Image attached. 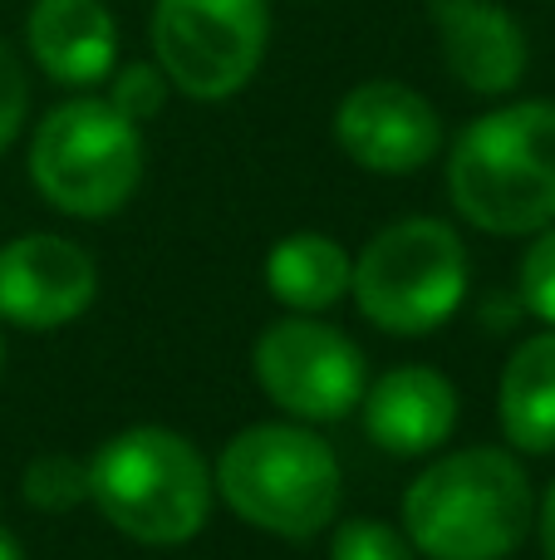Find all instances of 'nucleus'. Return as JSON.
<instances>
[{
	"instance_id": "nucleus-1",
	"label": "nucleus",
	"mask_w": 555,
	"mask_h": 560,
	"mask_svg": "<svg viewBox=\"0 0 555 560\" xmlns=\"http://www.w3.org/2000/svg\"><path fill=\"white\" fill-rule=\"evenodd\" d=\"M536 522L527 467L507 447H462L423 467L403 492L399 526L423 560H507Z\"/></svg>"
},
{
	"instance_id": "nucleus-2",
	"label": "nucleus",
	"mask_w": 555,
	"mask_h": 560,
	"mask_svg": "<svg viewBox=\"0 0 555 560\" xmlns=\"http://www.w3.org/2000/svg\"><path fill=\"white\" fill-rule=\"evenodd\" d=\"M452 212L487 236H536L555 222V104L521 98L472 118L448 148Z\"/></svg>"
},
{
	"instance_id": "nucleus-3",
	"label": "nucleus",
	"mask_w": 555,
	"mask_h": 560,
	"mask_svg": "<svg viewBox=\"0 0 555 560\" xmlns=\"http://www.w3.org/2000/svg\"><path fill=\"white\" fill-rule=\"evenodd\" d=\"M212 467L192 438L138 423L104 438L88 457V502L118 536L138 546H187L212 516Z\"/></svg>"
},
{
	"instance_id": "nucleus-4",
	"label": "nucleus",
	"mask_w": 555,
	"mask_h": 560,
	"mask_svg": "<svg viewBox=\"0 0 555 560\" xmlns=\"http://www.w3.org/2000/svg\"><path fill=\"white\" fill-rule=\"evenodd\" d=\"M212 482L246 526L281 541H315L340 516L344 467L310 423H251L226 438Z\"/></svg>"
},
{
	"instance_id": "nucleus-5",
	"label": "nucleus",
	"mask_w": 555,
	"mask_h": 560,
	"mask_svg": "<svg viewBox=\"0 0 555 560\" xmlns=\"http://www.w3.org/2000/svg\"><path fill=\"white\" fill-rule=\"evenodd\" d=\"M143 124L118 114L108 98L79 94L55 104L29 133V183L55 212L104 222L133 202L143 183Z\"/></svg>"
},
{
	"instance_id": "nucleus-6",
	"label": "nucleus",
	"mask_w": 555,
	"mask_h": 560,
	"mask_svg": "<svg viewBox=\"0 0 555 560\" xmlns=\"http://www.w3.org/2000/svg\"><path fill=\"white\" fill-rule=\"evenodd\" d=\"M468 285L472 266L458 226L438 217H403L374 232L354 256L350 300L383 335L423 339L458 315Z\"/></svg>"
},
{
	"instance_id": "nucleus-7",
	"label": "nucleus",
	"mask_w": 555,
	"mask_h": 560,
	"mask_svg": "<svg viewBox=\"0 0 555 560\" xmlns=\"http://www.w3.org/2000/svg\"><path fill=\"white\" fill-rule=\"evenodd\" d=\"M153 65L197 104H226L271 49V0H153Z\"/></svg>"
},
{
	"instance_id": "nucleus-8",
	"label": "nucleus",
	"mask_w": 555,
	"mask_h": 560,
	"mask_svg": "<svg viewBox=\"0 0 555 560\" xmlns=\"http://www.w3.org/2000/svg\"><path fill=\"white\" fill-rule=\"evenodd\" d=\"M251 369L261 394L295 423H340L359 408L369 364L340 325L320 315H285L256 335Z\"/></svg>"
},
{
	"instance_id": "nucleus-9",
	"label": "nucleus",
	"mask_w": 555,
	"mask_h": 560,
	"mask_svg": "<svg viewBox=\"0 0 555 560\" xmlns=\"http://www.w3.org/2000/svg\"><path fill=\"white\" fill-rule=\"evenodd\" d=\"M334 143L354 167L403 177L442 153V114L399 79H364L334 108Z\"/></svg>"
},
{
	"instance_id": "nucleus-10",
	"label": "nucleus",
	"mask_w": 555,
	"mask_h": 560,
	"mask_svg": "<svg viewBox=\"0 0 555 560\" xmlns=\"http://www.w3.org/2000/svg\"><path fill=\"white\" fill-rule=\"evenodd\" d=\"M98 266L59 232H25L0 246V325L64 329L94 305Z\"/></svg>"
},
{
	"instance_id": "nucleus-11",
	"label": "nucleus",
	"mask_w": 555,
	"mask_h": 560,
	"mask_svg": "<svg viewBox=\"0 0 555 560\" xmlns=\"http://www.w3.org/2000/svg\"><path fill=\"white\" fill-rule=\"evenodd\" d=\"M448 74L468 94L501 98L527 79L531 45L521 20L497 0H428Z\"/></svg>"
},
{
	"instance_id": "nucleus-12",
	"label": "nucleus",
	"mask_w": 555,
	"mask_h": 560,
	"mask_svg": "<svg viewBox=\"0 0 555 560\" xmlns=\"http://www.w3.org/2000/svg\"><path fill=\"white\" fill-rule=\"evenodd\" d=\"M364 438L389 457H433L458 428V388L433 364H399L364 384Z\"/></svg>"
},
{
	"instance_id": "nucleus-13",
	"label": "nucleus",
	"mask_w": 555,
	"mask_h": 560,
	"mask_svg": "<svg viewBox=\"0 0 555 560\" xmlns=\"http://www.w3.org/2000/svg\"><path fill=\"white\" fill-rule=\"evenodd\" d=\"M25 49L59 89H94L118 65V20L104 0H35Z\"/></svg>"
},
{
	"instance_id": "nucleus-14",
	"label": "nucleus",
	"mask_w": 555,
	"mask_h": 560,
	"mask_svg": "<svg viewBox=\"0 0 555 560\" xmlns=\"http://www.w3.org/2000/svg\"><path fill=\"white\" fill-rule=\"evenodd\" d=\"M497 418L511 453H555V329L527 335L507 354L497 384Z\"/></svg>"
},
{
	"instance_id": "nucleus-15",
	"label": "nucleus",
	"mask_w": 555,
	"mask_h": 560,
	"mask_svg": "<svg viewBox=\"0 0 555 560\" xmlns=\"http://www.w3.org/2000/svg\"><path fill=\"white\" fill-rule=\"evenodd\" d=\"M354 256L324 232H291L265 252V290L291 315H324L350 295Z\"/></svg>"
},
{
	"instance_id": "nucleus-16",
	"label": "nucleus",
	"mask_w": 555,
	"mask_h": 560,
	"mask_svg": "<svg viewBox=\"0 0 555 560\" xmlns=\"http://www.w3.org/2000/svg\"><path fill=\"white\" fill-rule=\"evenodd\" d=\"M20 497L29 512L64 516L74 506L88 502V463H79L74 453H39L20 472Z\"/></svg>"
},
{
	"instance_id": "nucleus-17",
	"label": "nucleus",
	"mask_w": 555,
	"mask_h": 560,
	"mask_svg": "<svg viewBox=\"0 0 555 560\" xmlns=\"http://www.w3.org/2000/svg\"><path fill=\"white\" fill-rule=\"evenodd\" d=\"M108 84V104L118 108V114H128L133 124H147V118L163 114L167 94H173V84H167V74L153 65V59H128V65H114V74L104 79Z\"/></svg>"
},
{
	"instance_id": "nucleus-18",
	"label": "nucleus",
	"mask_w": 555,
	"mask_h": 560,
	"mask_svg": "<svg viewBox=\"0 0 555 560\" xmlns=\"http://www.w3.org/2000/svg\"><path fill=\"white\" fill-rule=\"evenodd\" d=\"M330 560H418L403 526L379 522V516H350L334 526Z\"/></svg>"
},
{
	"instance_id": "nucleus-19",
	"label": "nucleus",
	"mask_w": 555,
	"mask_h": 560,
	"mask_svg": "<svg viewBox=\"0 0 555 560\" xmlns=\"http://www.w3.org/2000/svg\"><path fill=\"white\" fill-rule=\"evenodd\" d=\"M517 295H521V310H527V315H536L541 325L555 329V222L541 226L536 242H531L527 256H521Z\"/></svg>"
},
{
	"instance_id": "nucleus-20",
	"label": "nucleus",
	"mask_w": 555,
	"mask_h": 560,
	"mask_svg": "<svg viewBox=\"0 0 555 560\" xmlns=\"http://www.w3.org/2000/svg\"><path fill=\"white\" fill-rule=\"evenodd\" d=\"M29 118V79H25V65L20 55L0 39V158L10 153V143L20 138Z\"/></svg>"
},
{
	"instance_id": "nucleus-21",
	"label": "nucleus",
	"mask_w": 555,
	"mask_h": 560,
	"mask_svg": "<svg viewBox=\"0 0 555 560\" xmlns=\"http://www.w3.org/2000/svg\"><path fill=\"white\" fill-rule=\"evenodd\" d=\"M536 536H541V556L555 560V482L546 487V497H541V506H536Z\"/></svg>"
},
{
	"instance_id": "nucleus-22",
	"label": "nucleus",
	"mask_w": 555,
	"mask_h": 560,
	"mask_svg": "<svg viewBox=\"0 0 555 560\" xmlns=\"http://www.w3.org/2000/svg\"><path fill=\"white\" fill-rule=\"evenodd\" d=\"M0 560H25V551H20V541L5 532V522H0Z\"/></svg>"
},
{
	"instance_id": "nucleus-23",
	"label": "nucleus",
	"mask_w": 555,
	"mask_h": 560,
	"mask_svg": "<svg viewBox=\"0 0 555 560\" xmlns=\"http://www.w3.org/2000/svg\"><path fill=\"white\" fill-rule=\"evenodd\" d=\"M0 369H5V325H0Z\"/></svg>"
}]
</instances>
